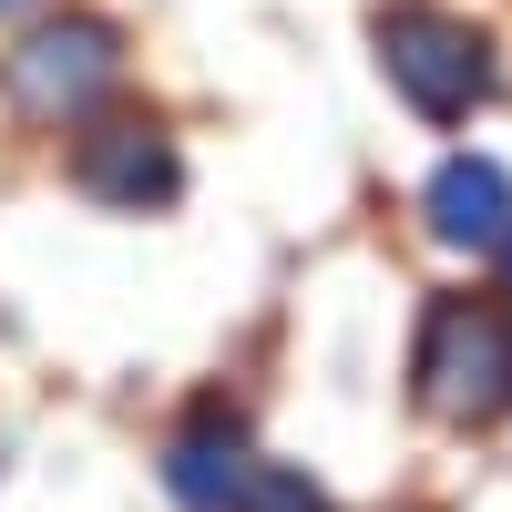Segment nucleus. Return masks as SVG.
<instances>
[{
  "mask_svg": "<svg viewBox=\"0 0 512 512\" xmlns=\"http://www.w3.org/2000/svg\"><path fill=\"white\" fill-rule=\"evenodd\" d=\"M236 512H328V492H318L308 472H277V461H267V472L246 482V502H236Z\"/></svg>",
  "mask_w": 512,
  "mask_h": 512,
  "instance_id": "obj_7",
  "label": "nucleus"
},
{
  "mask_svg": "<svg viewBox=\"0 0 512 512\" xmlns=\"http://www.w3.org/2000/svg\"><path fill=\"white\" fill-rule=\"evenodd\" d=\"M72 185L93 205H113V216H144V205H175L185 164H175V144H164V123L123 113V123H93V134L72 144Z\"/></svg>",
  "mask_w": 512,
  "mask_h": 512,
  "instance_id": "obj_4",
  "label": "nucleus"
},
{
  "mask_svg": "<svg viewBox=\"0 0 512 512\" xmlns=\"http://www.w3.org/2000/svg\"><path fill=\"white\" fill-rule=\"evenodd\" d=\"M502 267H512V236H502Z\"/></svg>",
  "mask_w": 512,
  "mask_h": 512,
  "instance_id": "obj_8",
  "label": "nucleus"
},
{
  "mask_svg": "<svg viewBox=\"0 0 512 512\" xmlns=\"http://www.w3.org/2000/svg\"><path fill=\"white\" fill-rule=\"evenodd\" d=\"M410 400L441 420V431H482L512 410V318L502 297H431L410 349Z\"/></svg>",
  "mask_w": 512,
  "mask_h": 512,
  "instance_id": "obj_1",
  "label": "nucleus"
},
{
  "mask_svg": "<svg viewBox=\"0 0 512 512\" xmlns=\"http://www.w3.org/2000/svg\"><path fill=\"white\" fill-rule=\"evenodd\" d=\"M420 205H431V236L441 246H502L512 236V185H502L492 154H451Z\"/></svg>",
  "mask_w": 512,
  "mask_h": 512,
  "instance_id": "obj_6",
  "label": "nucleus"
},
{
  "mask_svg": "<svg viewBox=\"0 0 512 512\" xmlns=\"http://www.w3.org/2000/svg\"><path fill=\"white\" fill-rule=\"evenodd\" d=\"M113 72H123V41H113V21H41V31H21L11 52H0V93H11V113L21 123H82L103 93H113Z\"/></svg>",
  "mask_w": 512,
  "mask_h": 512,
  "instance_id": "obj_2",
  "label": "nucleus"
},
{
  "mask_svg": "<svg viewBox=\"0 0 512 512\" xmlns=\"http://www.w3.org/2000/svg\"><path fill=\"white\" fill-rule=\"evenodd\" d=\"M246 482H256V461H246V431H236L226 410H205L195 431L164 451V492H175L185 512H236Z\"/></svg>",
  "mask_w": 512,
  "mask_h": 512,
  "instance_id": "obj_5",
  "label": "nucleus"
},
{
  "mask_svg": "<svg viewBox=\"0 0 512 512\" xmlns=\"http://www.w3.org/2000/svg\"><path fill=\"white\" fill-rule=\"evenodd\" d=\"M379 62L410 93V113H431V123H461L472 103H492V52L451 11H390L379 21Z\"/></svg>",
  "mask_w": 512,
  "mask_h": 512,
  "instance_id": "obj_3",
  "label": "nucleus"
}]
</instances>
